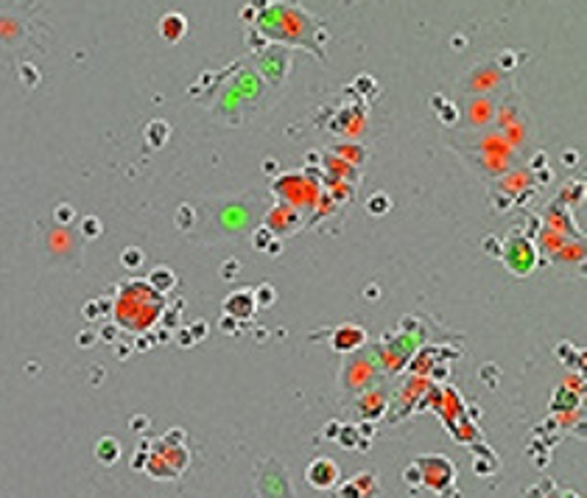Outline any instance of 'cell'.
<instances>
[{
  "label": "cell",
  "mask_w": 587,
  "mask_h": 498,
  "mask_svg": "<svg viewBox=\"0 0 587 498\" xmlns=\"http://www.w3.org/2000/svg\"><path fill=\"white\" fill-rule=\"evenodd\" d=\"M162 308V294H157L148 283H126L115 303V316L129 330H146L157 322Z\"/></svg>",
  "instance_id": "cell-1"
},
{
  "label": "cell",
  "mask_w": 587,
  "mask_h": 498,
  "mask_svg": "<svg viewBox=\"0 0 587 498\" xmlns=\"http://www.w3.org/2000/svg\"><path fill=\"white\" fill-rule=\"evenodd\" d=\"M182 440H185L182 429H171V434L162 437V440L157 442V448H162V453H159V451H151V453H148L146 470H148L154 479H177V476L188 468V451H185Z\"/></svg>",
  "instance_id": "cell-2"
},
{
  "label": "cell",
  "mask_w": 587,
  "mask_h": 498,
  "mask_svg": "<svg viewBox=\"0 0 587 498\" xmlns=\"http://www.w3.org/2000/svg\"><path fill=\"white\" fill-rule=\"evenodd\" d=\"M305 479L308 484H313L316 490H330L339 484V465H335L333 459H324V456H319V459H313L305 470Z\"/></svg>",
  "instance_id": "cell-3"
},
{
  "label": "cell",
  "mask_w": 587,
  "mask_h": 498,
  "mask_svg": "<svg viewBox=\"0 0 587 498\" xmlns=\"http://www.w3.org/2000/svg\"><path fill=\"white\" fill-rule=\"evenodd\" d=\"M366 342V330L361 325H342V327H335L333 330V336H330V345L333 350H339V353H347V350H355Z\"/></svg>",
  "instance_id": "cell-4"
},
{
  "label": "cell",
  "mask_w": 587,
  "mask_h": 498,
  "mask_svg": "<svg viewBox=\"0 0 587 498\" xmlns=\"http://www.w3.org/2000/svg\"><path fill=\"white\" fill-rule=\"evenodd\" d=\"M255 294H252V288H243V292H232L224 303V314L230 319H252V314H255Z\"/></svg>",
  "instance_id": "cell-5"
},
{
  "label": "cell",
  "mask_w": 587,
  "mask_h": 498,
  "mask_svg": "<svg viewBox=\"0 0 587 498\" xmlns=\"http://www.w3.org/2000/svg\"><path fill=\"white\" fill-rule=\"evenodd\" d=\"M188 34V20L179 12H168L159 20V36L165 43H179V39Z\"/></svg>",
  "instance_id": "cell-6"
},
{
  "label": "cell",
  "mask_w": 587,
  "mask_h": 498,
  "mask_svg": "<svg viewBox=\"0 0 587 498\" xmlns=\"http://www.w3.org/2000/svg\"><path fill=\"white\" fill-rule=\"evenodd\" d=\"M148 285L154 288L157 294H165V292H171V288L177 285V274H174L171 269H168V266H159V269H154V272H151Z\"/></svg>",
  "instance_id": "cell-7"
},
{
  "label": "cell",
  "mask_w": 587,
  "mask_h": 498,
  "mask_svg": "<svg viewBox=\"0 0 587 498\" xmlns=\"http://www.w3.org/2000/svg\"><path fill=\"white\" fill-rule=\"evenodd\" d=\"M96 453H98V459H101L104 465H112V462H118V453H120V448H118V442H115L112 437H104V440L98 442Z\"/></svg>",
  "instance_id": "cell-8"
},
{
  "label": "cell",
  "mask_w": 587,
  "mask_h": 498,
  "mask_svg": "<svg viewBox=\"0 0 587 498\" xmlns=\"http://www.w3.org/2000/svg\"><path fill=\"white\" fill-rule=\"evenodd\" d=\"M252 294H255V305H266V308H269V305H274V297H277L274 285H269V283L258 285V288H255V292H252Z\"/></svg>",
  "instance_id": "cell-9"
},
{
  "label": "cell",
  "mask_w": 587,
  "mask_h": 498,
  "mask_svg": "<svg viewBox=\"0 0 587 498\" xmlns=\"http://www.w3.org/2000/svg\"><path fill=\"white\" fill-rule=\"evenodd\" d=\"M366 210H369V216H384V213H389V199H386V193L372 196V199L366 202Z\"/></svg>",
  "instance_id": "cell-10"
},
{
  "label": "cell",
  "mask_w": 587,
  "mask_h": 498,
  "mask_svg": "<svg viewBox=\"0 0 587 498\" xmlns=\"http://www.w3.org/2000/svg\"><path fill=\"white\" fill-rule=\"evenodd\" d=\"M143 261V255H140V249H135V246H129L123 252V266H137Z\"/></svg>",
  "instance_id": "cell-11"
}]
</instances>
